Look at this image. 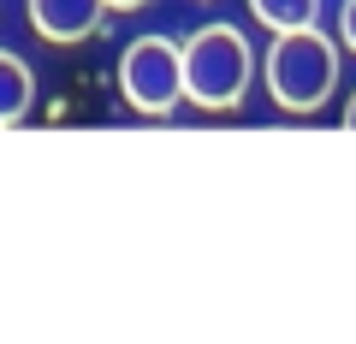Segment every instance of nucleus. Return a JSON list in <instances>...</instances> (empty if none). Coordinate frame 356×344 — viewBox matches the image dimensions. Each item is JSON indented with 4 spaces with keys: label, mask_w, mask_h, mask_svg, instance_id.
I'll return each mask as SVG.
<instances>
[{
    "label": "nucleus",
    "mask_w": 356,
    "mask_h": 344,
    "mask_svg": "<svg viewBox=\"0 0 356 344\" xmlns=\"http://www.w3.org/2000/svg\"><path fill=\"white\" fill-rule=\"evenodd\" d=\"M339 36H344V48L356 54V0H344V13H339Z\"/></svg>",
    "instance_id": "nucleus-7"
},
{
    "label": "nucleus",
    "mask_w": 356,
    "mask_h": 344,
    "mask_svg": "<svg viewBox=\"0 0 356 344\" xmlns=\"http://www.w3.org/2000/svg\"><path fill=\"white\" fill-rule=\"evenodd\" d=\"M113 13H137V6H149V0H107Z\"/></svg>",
    "instance_id": "nucleus-8"
},
{
    "label": "nucleus",
    "mask_w": 356,
    "mask_h": 344,
    "mask_svg": "<svg viewBox=\"0 0 356 344\" xmlns=\"http://www.w3.org/2000/svg\"><path fill=\"white\" fill-rule=\"evenodd\" d=\"M250 42L232 24H202L184 42V101H196L202 113H232L250 95Z\"/></svg>",
    "instance_id": "nucleus-2"
},
{
    "label": "nucleus",
    "mask_w": 356,
    "mask_h": 344,
    "mask_svg": "<svg viewBox=\"0 0 356 344\" xmlns=\"http://www.w3.org/2000/svg\"><path fill=\"white\" fill-rule=\"evenodd\" d=\"M119 95H125V107H137V113L166 119L184 101V48L166 42V36H137L119 54Z\"/></svg>",
    "instance_id": "nucleus-3"
},
{
    "label": "nucleus",
    "mask_w": 356,
    "mask_h": 344,
    "mask_svg": "<svg viewBox=\"0 0 356 344\" xmlns=\"http://www.w3.org/2000/svg\"><path fill=\"white\" fill-rule=\"evenodd\" d=\"M30 30H36L42 42H54V48H77V42H89L95 30H102V18L113 13L107 0H30Z\"/></svg>",
    "instance_id": "nucleus-4"
},
{
    "label": "nucleus",
    "mask_w": 356,
    "mask_h": 344,
    "mask_svg": "<svg viewBox=\"0 0 356 344\" xmlns=\"http://www.w3.org/2000/svg\"><path fill=\"white\" fill-rule=\"evenodd\" d=\"M255 24H267L273 36H285V30H309L321 13V0H250Z\"/></svg>",
    "instance_id": "nucleus-6"
},
{
    "label": "nucleus",
    "mask_w": 356,
    "mask_h": 344,
    "mask_svg": "<svg viewBox=\"0 0 356 344\" xmlns=\"http://www.w3.org/2000/svg\"><path fill=\"white\" fill-rule=\"evenodd\" d=\"M36 101V72L18 54H0V125H18Z\"/></svg>",
    "instance_id": "nucleus-5"
},
{
    "label": "nucleus",
    "mask_w": 356,
    "mask_h": 344,
    "mask_svg": "<svg viewBox=\"0 0 356 344\" xmlns=\"http://www.w3.org/2000/svg\"><path fill=\"white\" fill-rule=\"evenodd\" d=\"M344 131H356V95H350V107H344Z\"/></svg>",
    "instance_id": "nucleus-9"
},
{
    "label": "nucleus",
    "mask_w": 356,
    "mask_h": 344,
    "mask_svg": "<svg viewBox=\"0 0 356 344\" xmlns=\"http://www.w3.org/2000/svg\"><path fill=\"white\" fill-rule=\"evenodd\" d=\"M261 72H267V95H273L285 113H321L327 95L339 90V48H332L315 24L285 30V36H273Z\"/></svg>",
    "instance_id": "nucleus-1"
}]
</instances>
